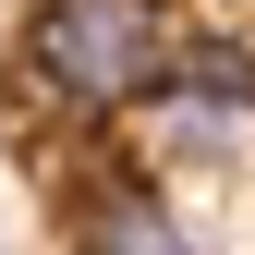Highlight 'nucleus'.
Here are the masks:
<instances>
[{
	"mask_svg": "<svg viewBox=\"0 0 255 255\" xmlns=\"http://www.w3.org/2000/svg\"><path fill=\"white\" fill-rule=\"evenodd\" d=\"M24 73L85 122H134L182 73V12L170 0H24Z\"/></svg>",
	"mask_w": 255,
	"mask_h": 255,
	"instance_id": "obj_1",
	"label": "nucleus"
},
{
	"mask_svg": "<svg viewBox=\"0 0 255 255\" xmlns=\"http://www.w3.org/2000/svg\"><path fill=\"white\" fill-rule=\"evenodd\" d=\"M134 134H146V158H158V170H243V158H255V85L170 73V85L134 110Z\"/></svg>",
	"mask_w": 255,
	"mask_h": 255,
	"instance_id": "obj_2",
	"label": "nucleus"
},
{
	"mask_svg": "<svg viewBox=\"0 0 255 255\" xmlns=\"http://www.w3.org/2000/svg\"><path fill=\"white\" fill-rule=\"evenodd\" d=\"M73 255H219V243L158 195V182H110V195L73 207Z\"/></svg>",
	"mask_w": 255,
	"mask_h": 255,
	"instance_id": "obj_3",
	"label": "nucleus"
}]
</instances>
